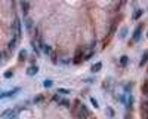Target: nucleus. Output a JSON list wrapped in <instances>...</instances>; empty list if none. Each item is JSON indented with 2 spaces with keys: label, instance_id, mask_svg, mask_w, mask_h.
<instances>
[{
  "label": "nucleus",
  "instance_id": "423d86ee",
  "mask_svg": "<svg viewBox=\"0 0 148 119\" xmlns=\"http://www.w3.org/2000/svg\"><path fill=\"white\" fill-rule=\"evenodd\" d=\"M119 61H120V66L125 67V66H127V63H129V57H127V55H121Z\"/></svg>",
  "mask_w": 148,
  "mask_h": 119
},
{
  "label": "nucleus",
  "instance_id": "6e6552de",
  "mask_svg": "<svg viewBox=\"0 0 148 119\" xmlns=\"http://www.w3.org/2000/svg\"><path fill=\"white\" fill-rule=\"evenodd\" d=\"M43 85H45V86H46V88H51V86H52V85H53V82H52V80H51V79H46V80H45V82H43Z\"/></svg>",
  "mask_w": 148,
  "mask_h": 119
},
{
  "label": "nucleus",
  "instance_id": "f03ea898",
  "mask_svg": "<svg viewBox=\"0 0 148 119\" xmlns=\"http://www.w3.org/2000/svg\"><path fill=\"white\" fill-rule=\"evenodd\" d=\"M141 34H142V24H139V26L136 27V30L133 31V42H139Z\"/></svg>",
  "mask_w": 148,
  "mask_h": 119
},
{
  "label": "nucleus",
  "instance_id": "39448f33",
  "mask_svg": "<svg viewBox=\"0 0 148 119\" xmlns=\"http://www.w3.org/2000/svg\"><path fill=\"white\" fill-rule=\"evenodd\" d=\"M101 68H102V63L98 61L96 64H93V66L90 67V71H92V73H96V71H99Z\"/></svg>",
  "mask_w": 148,
  "mask_h": 119
},
{
  "label": "nucleus",
  "instance_id": "20e7f679",
  "mask_svg": "<svg viewBox=\"0 0 148 119\" xmlns=\"http://www.w3.org/2000/svg\"><path fill=\"white\" fill-rule=\"evenodd\" d=\"M147 61H148V49H145V51H144V54H142V57H141V61H139V67L145 66V64H147Z\"/></svg>",
  "mask_w": 148,
  "mask_h": 119
},
{
  "label": "nucleus",
  "instance_id": "f8f14e48",
  "mask_svg": "<svg viewBox=\"0 0 148 119\" xmlns=\"http://www.w3.org/2000/svg\"><path fill=\"white\" fill-rule=\"evenodd\" d=\"M12 75H14V73H12V71H10V70H8V71H6V73H5V77H10Z\"/></svg>",
  "mask_w": 148,
  "mask_h": 119
},
{
  "label": "nucleus",
  "instance_id": "ddd939ff",
  "mask_svg": "<svg viewBox=\"0 0 148 119\" xmlns=\"http://www.w3.org/2000/svg\"><path fill=\"white\" fill-rule=\"evenodd\" d=\"M58 92H61V94H68V91H67V89H59Z\"/></svg>",
  "mask_w": 148,
  "mask_h": 119
},
{
  "label": "nucleus",
  "instance_id": "9b49d317",
  "mask_svg": "<svg viewBox=\"0 0 148 119\" xmlns=\"http://www.w3.org/2000/svg\"><path fill=\"white\" fill-rule=\"evenodd\" d=\"M90 103L95 106V109H98V107H99V104H98V101H96L95 98H90Z\"/></svg>",
  "mask_w": 148,
  "mask_h": 119
},
{
  "label": "nucleus",
  "instance_id": "0eeeda50",
  "mask_svg": "<svg viewBox=\"0 0 148 119\" xmlns=\"http://www.w3.org/2000/svg\"><path fill=\"white\" fill-rule=\"evenodd\" d=\"M142 14H144V10L142 9H138L136 12L133 14V17H132V19H139L141 17H142Z\"/></svg>",
  "mask_w": 148,
  "mask_h": 119
},
{
  "label": "nucleus",
  "instance_id": "f257e3e1",
  "mask_svg": "<svg viewBox=\"0 0 148 119\" xmlns=\"http://www.w3.org/2000/svg\"><path fill=\"white\" fill-rule=\"evenodd\" d=\"M19 91H21V88H14V89H9V91H5V92H0V100L14 97V95H16Z\"/></svg>",
  "mask_w": 148,
  "mask_h": 119
},
{
  "label": "nucleus",
  "instance_id": "7ed1b4c3",
  "mask_svg": "<svg viewBox=\"0 0 148 119\" xmlns=\"http://www.w3.org/2000/svg\"><path fill=\"white\" fill-rule=\"evenodd\" d=\"M37 71H39V67H37L36 64H33V66H30L27 68V75L28 76H34V75H37Z\"/></svg>",
  "mask_w": 148,
  "mask_h": 119
},
{
  "label": "nucleus",
  "instance_id": "1a4fd4ad",
  "mask_svg": "<svg viewBox=\"0 0 148 119\" xmlns=\"http://www.w3.org/2000/svg\"><path fill=\"white\" fill-rule=\"evenodd\" d=\"M126 34H127V28L125 27V28H121V30H120V34H119V36L123 39V37H126Z\"/></svg>",
  "mask_w": 148,
  "mask_h": 119
},
{
  "label": "nucleus",
  "instance_id": "9d476101",
  "mask_svg": "<svg viewBox=\"0 0 148 119\" xmlns=\"http://www.w3.org/2000/svg\"><path fill=\"white\" fill-rule=\"evenodd\" d=\"M123 88H125V91H126V92H129V91H132V83H126V85H125V86H123Z\"/></svg>",
  "mask_w": 148,
  "mask_h": 119
},
{
  "label": "nucleus",
  "instance_id": "4468645a",
  "mask_svg": "<svg viewBox=\"0 0 148 119\" xmlns=\"http://www.w3.org/2000/svg\"><path fill=\"white\" fill-rule=\"evenodd\" d=\"M147 37H148V31H147Z\"/></svg>",
  "mask_w": 148,
  "mask_h": 119
}]
</instances>
